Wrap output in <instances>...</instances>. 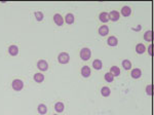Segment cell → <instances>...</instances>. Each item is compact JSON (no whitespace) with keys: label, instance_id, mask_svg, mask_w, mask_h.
<instances>
[{"label":"cell","instance_id":"16","mask_svg":"<svg viewBox=\"0 0 154 115\" xmlns=\"http://www.w3.org/2000/svg\"><path fill=\"white\" fill-rule=\"evenodd\" d=\"M33 79L37 83H42L44 81V75L42 73H40V72L39 73H35L33 76Z\"/></svg>","mask_w":154,"mask_h":115},{"label":"cell","instance_id":"13","mask_svg":"<svg viewBox=\"0 0 154 115\" xmlns=\"http://www.w3.org/2000/svg\"><path fill=\"white\" fill-rule=\"evenodd\" d=\"M120 13L122 17L127 18V17H129V15H131V8L129 7V6H127V5H125V6H123V7L121 8Z\"/></svg>","mask_w":154,"mask_h":115},{"label":"cell","instance_id":"1","mask_svg":"<svg viewBox=\"0 0 154 115\" xmlns=\"http://www.w3.org/2000/svg\"><path fill=\"white\" fill-rule=\"evenodd\" d=\"M79 56L82 61H88L92 58V51L88 47H83L80 49Z\"/></svg>","mask_w":154,"mask_h":115},{"label":"cell","instance_id":"6","mask_svg":"<svg viewBox=\"0 0 154 115\" xmlns=\"http://www.w3.org/2000/svg\"><path fill=\"white\" fill-rule=\"evenodd\" d=\"M80 73H81L82 77L84 78H88V77L92 75V69H90L88 66H83L80 70Z\"/></svg>","mask_w":154,"mask_h":115},{"label":"cell","instance_id":"9","mask_svg":"<svg viewBox=\"0 0 154 115\" xmlns=\"http://www.w3.org/2000/svg\"><path fill=\"white\" fill-rule=\"evenodd\" d=\"M98 33L100 34V36H102V37H105L109 34V27L107 25H102L98 30Z\"/></svg>","mask_w":154,"mask_h":115},{"label":"cell","instance_id":"2","mask_svg":"<svg viewBox=\"0 0 154 115\" xmlns=\"http://www.w3.org/2000/svg\"><path fill=\"white\" fill-rule=\"evenodd\" d=\"M58 62L62 65H66L70 62V55L66 51H63V53H60L59 56H58Z\"/></svg>","mask_w":154,"mask_h":115},{"label":"cell","instance_id":"21","mask_svg":"<svg viewBox=\"0 0 154 115\" xmlns=\"http://www.w3.org/2000/svg\"><path fill=\"white\" fill-rule=\"evenodd\" d=\"M136 51H137V54L143 55L144 53L146 51V47H145V45H144L143 43H138L136 45Z\"/></svg>","mask_w":154,"mask_h":115},{"label":"cell","instance_id":"22","mask_svg":"<svg viewBox=\"0 0 154 115\" xmlns=\"http://www.w3.org/2000/svg\"><path fill=\"white\" fill-rule=\"evenodd\" d=\"M121 65H122L123 69L124 70H131V68H133V65H131V62L129 61V60H123L122 63H121Z\"/></svg>","mask_w":154,"mask_h":115},{"label":"cell","instance_id":"20","mask_svg":"<svg viewBox=\"0 0 154 115\" xmlns=\"http://www.w3.org/2000/svg\"><path fill=\"white\" fill-rule=\"evenodd\" d=\"M101 95L103 96V97H109V96L111 95V90H110V87H108V86H103L102 88H101Z\"/></svg>","mask_w":154,"mask_h":115},{"label":"cell","instance_id":"5","mask_svg":"<svg viewBox=\"0 0 154 115\" xmlns=\"http://www.w3.org/2000/svg\"><path fill=\"white\" fill-rule=\"evenodd\" d=\"M109 13V20L112 21V22H117L120 18V13L117 10H111L110 13Z\"/></svg>","mask_w":154,"mask_h":115},{"label":"cell","instance_id":"14","mask_svg":"<svg viewBox=\"0 0 154 115\" xmlns=\"http://www.w3.org/2000/svg\"><path fill=\"white\" fill-rule=\"evenodd\" d=\"M99 20L102 22L103 24H106L109 22V13H107V11H102V13H100V15H99Z\"/></svg>","mask_w":154,"mask_h":115},{"label":"cell","instance_id":"26","mask_svg":"<svg viewBox=\"0 0 154 115\" xmlns=\"http://www.w3.org/2000/svg\"><path fill=\"white\" fill-rule=\"evenodd\" d=\"M146 94L148 96L153 95V90H152V84H148L146 86Z\"/></svg>","mask_w":154,"mask_h":115},{"label":"cell","instance_id":"11","mask_svg":"<svg viewBox=\"0 0 154 115\" xmlns=\"http://www.w3.org/2000/svg\"><path fill=\"white\" fill-rule=\"evenodd\" d=\"M8 54L10 55L11 57H15L19 55V47L15 44H11L8 47Z\"/></svg>","mask_w":154,"mask_h":115},{"label":"cell","instance_id":"17","mask_svg":"<svg viewBox=\"0 0 154 115\" xmlns=\"http://www.w3.org/2000/svg\"><path fill=\"white\" fill-rule=\"evenodd\" d=\"M109 72L113 75V77H117L120 75V69H119V67L117 66H112L110 68V71Z\"/></svg>","mask_w":154,"mask_h":115},{"label":"cell","instance_id":"10","mask_svg":"<svg viewBox=\"0 0 154 115\" xmlns=\"http://www.w3.org/2000/svg\"><path fill=\"white\" fill-rule=\"evenodd\" d=\"M54 22L56 26H63L65 23L64 18H63L62 15H60V13H56V15H54Z\"/></svg>","mask_w":154,"mask_h":115},{"label":"cell","instance_id":"28","mask_svg":"<svg viewBox=\"0 0 154 115\" xmlns=\"http://www.w3.org/2000/svg\"><path fill=\"white\" fill-rule=\"evenodd\" d=\"M52 115H58V114H52Z\"/></svg>","mask_w":154,"mask_h":115},{"label":"cell","instance_id":"15","mask_svg":"<svg viewBox=\"0 0 154 115\" xmlns=\"http://www.w3.org/2000/svg\"><path fill=\"white\" fill-rule=\"evenodd\" d=\"M54 110L56 113H62L65 110V105L63 102H56L54 104Z\"/></svg>","mask_w":154,"mask_h":115},{"label":"cell","instance_id":"18","mask_svg":"<svg viewBox=\"0 0 154 115\" xmlns=\"http://www.w3.org/2000/svg\"><path fill=\"white\" fill-rule=\"evenodd\" d=\"M144 39H145V41H148V42L151 43L152 40H153V32H152L151 30L145 32V34H144Z\"/></svg>","mask_w":154,"mask_h":115},{"label":"cell","instance_id":"3","mask_svg":"<svg viewBox=\"0 0 154 115\" xmlns=\"http://www.w3.org/2000/svg\"><path fill=\"white\" fill-rule=\"evenodd\" d=\"M11 87L13 88V90L15 92H20L24 88V82L21 79H13V81L11 82Z\"/></svg>","mask_w":154,"mask_h":115},{"label":"cell","instance_id":"4","mask_svg":"<svg viewBox=\"0 0 154 115\" xmlns=\"http://www.w3.org/2000/svg\"><path fill=\"white\" fill-rule=\"evenodd\" d=\"M37 68L40 70L41 72L47 71L48 70V63L45 60H39L37 62Z\"/></svg>","mask_w":154,"mask_h":115},{"label":"cell","instance_id":"7","mask_svg":"<svg viewBox=\"0 0 154 115\" xmlns=\"http://www.w3.org/2000/svg\"><path fill=\"white\" fill-rule=\"evenodd\" d=\"M107 44L111 47H115L118 45V39L116 36H109L107 39Z\"/></svg>","mask_w":154,"mask_h":115},{"label":"cell","instance_id":"27","mask_svg":"<svg viewBox=\"0 0 154 115\" xmlns=\"http://www.w3.org/2000/svg\"><path fill=\"white\" fill-rule=\"evenodd\" d=\"M146 51H148V55H149L150 57L153 56V45H152V44H150V45H149L148 47H147Z\"/></svg>","mask_w":154,"mask_h":115},{"label":"cell","instance_id":"12","mask_svg":"<svg viewBox=\"0 0 154 115\" xmlns=\"http://www.w3.org/2000/svg\"><path fill=\"white\" fill-rule=\"evenodd\" d=\"M64 22L66 24H68V25H72V24H74L75 22V17L73 13H67L66 17H65L64 19Z\"/></svg>","mask_w":154,"mask_h":115},{"label":"cell","instance_id":"25","mask_svg":"<svg viewBox=\"0 0 154 115\" xmlns=\"http://www.w3.org/2000/svg\"><path fill=\"white\" fill-rule=\"evenodd\" d=\"M34 15H35V19L37 22H41V21L43 20L44 18V15L42 11H35V13H34Z\"/></svg>","mask_w":154,"mask_h":115},{"label":"cell","instance_id":"19","mask_svg":"<svg viewBox=\"0 0 154 115\" xmlns=\"http://www.w3.org/2000/svg\"><path fill=\"white\" fill-rule=\"evenodd\" d=\"M92 67H94V69L95 70H101L103 68V63L101 60L99 59H96L95 61L92 62Z\"/></svg>","mask_w":154,"mask_h":115},{"label":"cell","instance_id":"23","mask_svg":"<svg viewBox=\"0 0 154 115\" xmlns=\"http://www.w3.org/2000/svg\"><path fill=\"white\" fill-rule=\"evenodd\" d=\"M37 111L40 115H44L47 113V107L44 104H39L38 107H37Z\"/></svg>","mask_w":154,"mask_h":115},{"label":"cell","instance_id":"8","mask_svg":"<svg viewBox=\"0 0 154 115\" xmlns=\"http://www.w3.org/2000/svg\"><path fill=\"white\" fill-rule=\"evenodd\" d=\"M131 78H133V79H139V78H141L142 70L140 69V68H135V69H131Z\"/></svg>","mask_w":154,"mask_h":115},{"label":"cell","instance_id":"24","mask_svg":"<svg viewBox=\"0 0 154 115\" xmlns=\"http://www.w3.org/2000/svg\"><path fill=\"white\" fill-rule=\"evenodd\" d=\"M104 78H105L106 81L109 82V83H112V82L114 81V77H113V75L111 74L110 72H107V73H105V75H104Z\"/></svg>","mask_w":154,"mask_h":115}]
</instances>
